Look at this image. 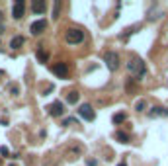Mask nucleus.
<instances>
[{"label": "nucleus", "mask_w": 168, "mask_h": 166, "mask_svg": "<svg viewBox=\"0 0 168 166\" xmlns=\"http://www.w3.org/2000/svg\"><path fill=\"white\" fill-rule=\"evenodd\" d=\"M168 115V110L162 106H155L152 110H149V117H166Z\"/></svg>", "instance_id": "1a4fd4ad"}, {"label": "nucleus", "mask_w": 168, "mask_h": 166, "mask_svg": "<svg viewBox=\"0 0 168 166\" xmlns=\"http://www.w3.org/2000/svg\"><path fill=\"white\" fill-rule=\"evenodd\" d=\"M115 139H118L119 143H123V145H125V143H129V135H127L125 131H118V133H115Z\"/></svg>", "instance_id": "4468645a"}, {"label": "nucleus", "mask_w": 168, "mask_h": 166, "mask_svg": "<svg viewBox=\"0 0 168 166\" xmlns=\"http://www.w3.org/2000/svg\"><path fill=\"white\" fill-rule=\"evenodd\" d=\"M74 123H76V119H72V117H70V119H65V121H63V125H74Z\"/></svg>", "instance_id": "4be33fe9"}, {"label": "nucleus", "mask_w": 168, "mask_h": 166, "mask_svg": "<svg viewBox=\"0 0 168 166\" xmlns=\"http://www.w3.org/2000/svg\"><path fill=\"white\" fill-rule=\"evenodd\" d=\"M24 43H26V39L22 37V35H14L12 41H10V47H12V49H20L22 45H24Z\"/></svg>", "instance_id": "f8f14e48"}, {"label": "nucleus", "mask_w": 168, "mask_h": 166, "mask_svg": "<svg viewBox=\"0 0 168 166\" xmlns=\"http://www.w3.org/2000/svg\"><path fill=\"white\" fill-rule=\"evenodd\" d=\"M145 107H147V100H137L135 110H137V111H145Z\"/></svg>", "instance_id": "f3484780"}, {"label": "nucleus", "mask_w": 168, "mask_h": 166, "mask_svg": "<svg viewBox=\"0 0 168 166\" xmlns=\"http://www.w3.org/2000/svg\"><path fill=\"white\" fill-rule=\"evenodd\" d=\"M47 110H49V115H53V117H59V115H63V111H65L61 102H53Z\"/></svg>", "instance_id": "9d476101"}, {"label": "nucleus", "mask_w": 168, "mask_h": 166, "mask_svg": "<svg viewBox=\"0 0 168 166\" xmlns=\"http://www.w3.org/2000/svg\"><path fill=\"white\" fill-rule=\"evenodd\" d=\"M37 59H39V63H47V61H49V53H47L43 47L37 49Z\"/></svg>", "instance_id": "ddd939ff"}, {"label": "nucleus", "mask_w": 168, "mask_h": 166, "mask_svg": "<svg viewBox=\"0 0 168 166\" xmlns=\"http://www.w3.org/2000/svg\"><path fill=\"white\" fill-rule=\"evenodd\" d=\"M2 33H4V27H2V26H0V35H2Z\"/></svg>", "instance_id": "b1692460"}, {"label": "nucleus", "mask_w": 168, "mask_h": 166, "mask_svg": "<svg viewBox=\"0 0 168 166\" xmlns=\"http://www.w3.org/2000/svg\"><path fill=\"white\" fill-rule=\"evenodd\" d=\"M78 98H80V96H78V92H76V90H72V92H69V94H67L69 104H76V102H78Z\"/></svg>", "instance_id": "2eb2a0df"}, {"label": "nucleus", "mask_w": 168, "mask_h": 166, "mask_svg": "<svg viewBox=\"0 0 168 166\" xmlns=\"http://www.w3.org/2000/svg\"><path fill=\"white\" fill-rule=\"evenodd\" d=\"M31 8H33L35 14H43V12H45V8H47V4L43 2V0H35V2L31 4Z\"/></svg>", "instance_id": "9b49d317"}, {"label": "nucleus", "mask_w": 168, "mask_h": 166, "mask_svg": "<svg viewBox=\"0 0 168 166\" xmlns=\"http://www.w3.org/2000/svg\"><path fill=\"white\" fill-rule=\"evenodd\" d=\"M2 21H4V14L0 12V26H2Z\"/></svg>", "instance_id": "5701e85b"}, {"label": "nucleus", "mask_w": 168, "mask_h": 166, "mask_svg": "<svg viewBox=\"0 0 168 166\" xmlns=\"http://www.w3.org/2000/svg\"><path fill=\"white\" fill-rule=\"evenodd\" d=\"M10 92H12V96H18V92H20V90H18V86H16V84H12V86H10Z\"/></svg>", "instance_id": "412c9836"}, {"label": "nucleus", "mask_w": 168, "mask_h": 166, "mask_svg": "<svg viewBox=\"0 0 168 166\" xmlns=\"http://www.w3.org/2000/svg\"><path fill=\"white\" fill-rule=\"evenodd\" d=\"M0 154L2 156H10V149L8 147H0Z\"/></svg>", "instance_id": "a211bd4d"}, {"label": "nucleus", "mask_w": 168, "mask_h": 166, "mask_svg": "<svg viewBox=\"0 0 168 166\" xmlns=\"http://www.w3.org/2000/svg\"><path fill=\"white\" fill-rule=\"evenodd\" d=\"M78 115H80L84 121H94V119H96V111L92 110L90 104H82V106H80V107H78Z\"/></svg>", "instance_id": "f03ea898"}, {"label": "nucleus", "mask_w": 168, "mask_h": 166, "mask_svg": "<svg viewBox=\"0 0 168 166\" xmlns=\"http://www.w3.org/2000/svg\"><path fill=\"white\" fill-rule=\"evenodd\" d=\"M24 10H26L24 0H16V2H14V8H12V16H14V20H20L22 16H24Z\"/></svg>", "instance_id": "423d86ee"}, {"label": "nucleus", "mask_w": 168, "mask_h": 166, "mask_svg": "<svg viewBox=\"0 0 168 166\" xmlns=\"http://www.w3.org/2000/svg\"><path fill=\"white\" fill-rule=\"evenodd\" d=\"M125 119H127V115H125V113H115V115H113V123H115V125L123 123Z\"/></svg>", "instance_id": "dca6fc26"}, {"label": "nucleus", "mask_w": 168, "mask_h": 166, "mask_svg": "<svg viewBox=\"0 0 168 166\" xmlns=\"http://www.w3.org/2000/svg\"><path fill=\"white\" fill-rule=\"evenodd\" d=\"M59 8H61V2H55V10H53V18L59 16Z\"/></svg>", "instance_id": "6ab92c4d"}, {"label": "nucleus", "mask_w": 168, "mask_h": 166, "mask_svg": "<svg viewBox=\"0 0 168 166\" xmlns=\"http://www.w3.org/2000/svg\"><path fill=\"white\" fill-rule=\"evenodd\" d=\"M51 70H53L57 76L65 78V76H69V63H55L53 67H51Z\"/></svg>", "instance_id": "39448f33"}, {"label": "nucleus", "mask_w": 168, "mask_h": 166, "mask_svg": "<svg viewBox=\"0 0 168 166\" xmlns=\"http://www.w3.org/2000/svg\"><path fill=\"white\" fill-rule=\"evenodd\" d=\"M45 27H47V21H45V20H37V21H33V24H31L30 31H31L33 35H39V33L45 31Z\"/></svg>", "instance_id": "6e6552de"}, {"label": "nucleus", "mask_w": 168, "mask_h": 166, "mask_svg": "<svg viewBox=\"0 0 168 166\" xmlns=\"http://www.w3.org/2000/svg\"><path fill=\"white\" fill-rule=\"evenodd\" d=\"M127 70L133 76H137V78H143L145 74H147V67H145V63H143V59H139V57H133V59H129V63H127Z\"/></svg>", "instance_id": "f257e3e1"}, {"label": "nucleus", "mask_w": 168, "mask_h": 166, "mask_svg": "<svg viewBox=\"0 0 168 166\" xmlns=\"http://www.w3.org/2000/svg\"><path fill=\"white\" fill-rule=\"evenodd\" d=\"M118 166H127V164H125V162H121V164H118Z\"/></svg>", "instance_id": "393cba45"}, {"label": "nucleus", "mask_w": 168, "mask_h": 166, "mask_svg": "<svg viewBox=\"0 0 168 166\" xmlns=\"http://www.w3.org/2000/svg\"><path fill=\"white\" fill-rule=\"evenodd\" d=\"M65 37H67L69 43L76 45V43H82V41H84V31H80V30H69Z\"/></svg>", "instance_id": "20e7f679"}, {"label": "nucleus", "mask_w": 168, "mask_h": 166, "mask_svg": "<svg viewBox=\"0 0 168 166\" xmlns=\"http://www.w3.org/2000/svg\"><path fill=\"white\" fill-rule=\"evenodd\" d=\"M125 90H127V92L135 90V82H133V80H129V82H127V86H125Z\"/></svg>", "instance_id": "aec40b11"}, {"label": "nucleus", "mask_w": 168, "mask_h": 166, "mask_svg": "<svg viewBox=\"0 0 168 166\" xmlns=\"http://www.w3.org/2000/svg\"><path fill=\"white\" fill-rule=\"evenodd\" d=\"M0 166H2V158H0Z\"/></svg>", "instance_id": "a878e982"}, {"label": "nucleus", "mask_w": 168, "mask_h": 166, "mask_svg": "<svg viewBox=\"0 0 168 166\" xmlns=\"http://www.w3.org/2000/svg\"><path fill=\"white\" fill-rule=\"evenodd\" d=\"M104 61H106V64H108L109 70H115V69L119 67V55L115 53V51H108V53L104 55Z\"/></svg>", "instance_id": "7ed1b4c3"}, {"label": "nucleus", "mask_w": 168, "mask_h": 166, "mask_svg": "<svg viewBox=\"0 0 168 166\" xmlns=\"http://www.w3.org/2000/svg\"><path fill=\"white\" fill-rule=\"evenodd\" d=\"M65 154H67V158H70V160H76V158L82 154V147H80V145H70Z\"/></svg>", "instance_id": "0eeeda50"}]
</instances>
